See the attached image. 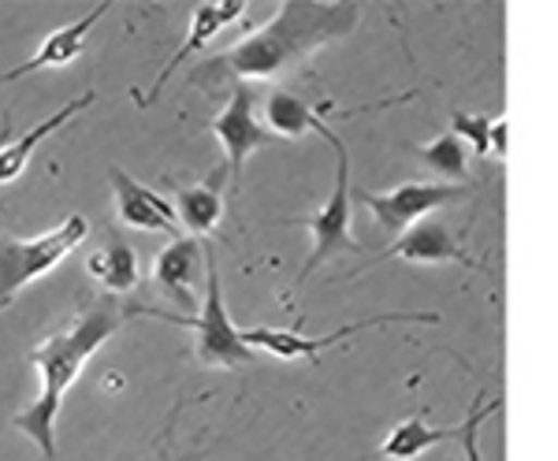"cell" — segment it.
I'll return each instance as SVG.
<instances>
[{
  "mask_svg": "<svg viewBox=\"0 0 558 461\" xmlns=\"http://www.w3.org/2000/svg\"><path fill=\"white\" fill-rule=\"evenodd\" d=\"M417 157H421V165L428 171H436L439 179H447V183H458V186L470 183V146H465L454 131L417 146Z\"/></svg>",
  "mask_w": 558,
  "mask_h": 461,
  "instance_id": "obj_19",
  "label": "cell"
},
{
  "mask_svg": "<svg viewBox=\"0 0 558 461\" xmlns=\"http://www.w3.org/2000/svg\"><path fill=\"white\" fill-rule=\"evenodd\" d=\"M149 316L157 320H168L175 328H191L197 342H194V354L202 365L213 368H242V365H254L257 350L242 339V331L231 324L228 305H223V287H220V268H216V253L205 246V305L197 316H175L165 310H149Z\"/></svg>",
  "mask_w": 558,
  "mask_h": 461,
  "instance_id": "obj_3",
  "label": "cell"
},
{
  "mask_svg": "<svg viewBox=\"0 0 558 461\" xmlns=\"http://www.w3.org/2000/svg\"><path fill=\"white\" fill-rule=\"evenodd\" d=\"M336 101L324 105H310L299 94H287V89H276V94L265 97V123L272 126L276 138H302L305 131H317L324 123L320 112H331Z\"/></svg>",
  "mask_w": 558,
  "mask_h": 461,
  "instance_id": "obj_17",
  "label": "cell"
},
{
  "mask_svg": "<svg viewBox=\"0 0 558 461\" xmlns=\"http://www.w3.org/2000/svg\"><path fill=\"white\" fill-rule=\"evenodd\" d=\"M89 234V223L83 216H68L60 228L38 234V239H12V234L0 231V313L15 302V294L23 287H31L34 279L68 260L71 253L83 246Z\"/></svg>",
  "mask_w": 558,
  "mask_h": 461,
  "instance_id": "obj_5",
  "label": "cell"
},
{
  "mask_svg": "<svg viewBox=\"0 0 558 461\" xmlns=\"http://www.w3.org/2000/svg\"><path fill=\"white\" fill-rule=\"evenodd\" d=\"M213 134L223 146V165L231 168V183L242 179V168H246L250 153L268 146V142L276 138V134L265 131L257 120V89L250 83L231 86V101L223 105V112L213 120Z\"/></svg>",
  "mask_w": 558,
  "mask_h": 461,
  "instance_id": "obj_8",
  "label": "cell"
},
{
  "mask_svg": "<svg viewBox=\"0 0 558 461\" xmlns=\"http://www.w3.org/2000/svg\"><path fill=\"white\" fill-rule=\"evenodd\" d=\"M138 313L149 316L146 305H128L112 294L86 298V305L71 316L68 328H60L57 336L38 342V347L26 354L41 376V395L26 405L12 424L26 439L38 442V450L45 458L57 454V417H60V405H64V395L71 391V384H75L78 373L86 368V361Z\"/></svg>",
  "mask_w": 558,
  "mask_h": 461,
  "instance_id": "obj_2",
  "label": "cell"
},
{
  "mask_svg": "<svg viewBox=\"0 0 558 461\" xmlns=\"http://www.w3.org/2000/svg\"><path fill=\"white\" fill-rule=\"evenodd\" d=\"M317 134L336 149V183H331L328 202H324L317 213L294 216L291 220V223H299V228H310L313 234V250H310V260L302 265L299 283H305V279L317 272V265H324L328 257H347V253L365 250L362 242L354 239V231H350V220H354V209H350V197H354L350 194V149L328 123H320Z\"/></svg>",
  "mask_w": 558,
  "mask_h": 461,
  "instance_id": "obj_4",
  "label": "cell"
},
{
  "mask_svg": "<svg viewBox=\"0 0 558 461\" xmlns=\"http://www.w3.org/2000/svg\"><path fill=\"white\" fill-rule=\"evenodd\" d=\"M357 15H362L357 4H305V0L279 4V12L260 31L197 63L194 86H216L220 78L265 83V78L283 75L320 45L347 38L357 26Z\"/></svg>",
  "mask_w": 558,
  "mask_h": 461,
  "instance_id": "obj_1",
  "label": "cell"
},
{
  "mask_svg": "<svg viewBox=\"0 0 558 461\" xmlns=\"http://www.w3.org/2000/svg\"><path fill=\"white\" fill-rule=\"evenodd\" d=\"M439 316L436 313H380V316H365V320H354V324H343V328H336L331 336H302V331H287V328H250L242 331V339L250 342L254 350H265V354H272L279 361H305V365H313L324 350L339 347V342L362 336L368 328H387V324H436Z\"/></svg>",
  "mask_w": 558,
  "mask_h": 461,
  "instance_id": "obj_6",
  "label": "cell"
},
{
  "mask_svg": "<svg viewBox=\"0 0 558 461\" xmlns=\"http://www.w3.org/2000/svg\"><path fill=\"white\" fill-rule=\"evenodd\" d=\"M380 257H402L410 265H465V268H481L488 272V265H481L476 257H470V250L462 246V239L454 234V228L439 216L413 223L407 234L395 239V246H387Z\"/></svg>",
  "mask_w": 558,
  "mask_h": 461,
  "instance_id": "obj_9",
  "label": "cell"
},
{
  "mask_svg": "<svg viewBox=\"0 0 558 461\" xmlns=\"http://www.w3.org/2000/svg\"><path fill=\"white\" fill-rule=\"evenodd\" d=\"M8 134H12V116H0V146H4V138H8Z\"/></svg>",
  "mask_w": 558,
  "mask_h": 461,
  "instance_id": "obj_23",
  "label": "cell"
},
{
  "mask_svg": "<svg viewBox=\"0 0 558 461\" xmlns=\"http://www.w3.org/2000/svg\"><path fill=\"white\" fill-rule=\"evenodd\" d=\"M246 0H220V4H197L194 8V15H191V31H186V41L179 45V52L172 60L165 63V68H160V75H157V83H153L149 89H146V97H142L138 105H153L160 97V89L168 86V78L175 75L179 68H183L186 60L191 57H197V52L205 49V45H209L216 34L223 31V26H231L235 20H242V15H246Z\"/></svg>",
  "mask_w": 558,
  "mask_h": 461,
  "instance_id": "obj_12",
  "label": "cell"
},
{
  "mask_svg": "<svg viewBox=\"0 0 558 461\" xmlns=\"http://www.w3.org/2000/svg\"><path fill=\"white\" fill-rule=\"evenodd\" d=\"M108 8H112V4H105V0H101V4L89 8L83 20H75V23L60 26V31H52L49 38L41 41V49L34 52L31 60L0 75V86H4V83H15V78H26V75H38V71H45V68H68L71 60H78V57H83V49H86L89 31H94V26L105 20Z\"/></svg>",
  "mask_w": 558,
  "mask_h": 461,
  "instance_id": "obj_13",
  "label": "cell"
},
{
  "mask_svg": "<svg viewBox=\"0 0 558 461\" xmlns=\"http://www.w3.org/2000/svg\"><path fill=\"white\" fill-rule=\"evenodd\" d=\"M108 183H112L116 216H120L123 228L160 231V234H172V239H179V213H175L172 202H165L160 194L146 190L123 168H108Z\"/></svg>",
  "mask_w": 558,
  "mask_h": 461,
  "instance_id": "obj_10",
  "label": "cell"
},
{
  "mask_svg": "<svg viewBox=\"0 0 558 461\" xmlns=\"http://www.w3.org/2000/svg\"><path fill=\"white\" fill-rule=\"evenodd\" d=\"M202 257L205 246L197 239H172L157 253V260H153V283L160 287V294H168L186 313L202 310V298H197Z\"/></svg>",
  "mask_w": 558,
  "mask_h": 461,
  "instance_id": "obj_11",
  "label": "cell"
},
{
  "mask_svg": "<svg viewBox=\"0 0 558 461\" xmlns=\"http://www.w3.org/2000/svg\"><path fill=\"white\" fill-rule=\"evenodd\" d=\"M451 131L465 146H473L476 157H492V120L481 112H454L451 116Z\"/></svg>",
  "mask_w": 558,
  "mask_h": 461,
  "instance_id": "obj_20",
  "label": "cell"
},
{
  "mask_svg": "<svg viewBox=\"0 0 558 461\" xmlns=\"http://www.w3.org/2000/svg\"><path fill=\"white\" fill-rule=\"evenodd\" d=\"M86 272L105 287V294H128L138 287V253H134L120 234L105 242L86 257Z\"/></svg>",
  "mask_w": 558,
  "mask_h": 461,
  "instance_id": "obj_16",
  "label": "cell"
},
{
  "mask_svg": "<svg viewBox=\"0 0 558 461\" xmlns=\"http://www.w3.org/2000/svg\"><path fill=\"white\" fill-rule=\"evenodd\" d=\"M502 410V399H484V395H476L470 417L462 421V442H465V461H481V428L484 421L495 417V413Z\"/></svg>",
  "mask_w": 558,
  "mask_h": 461,
  "instance_id": "obj_21",
  "label": "cell"
},
{
  "mask_svg": "<svg viewBox=\"0 0 558 461\" xmlns=\"http://www.w3.org/2000/svg\"><path fill=\"white\" fill-rule=\"evenodd\" d=\"M447 439H462V424H458V428H432L417 413V417L399 421L387 432V439L380 442V454L387 461H417L425 450L439 447V442H447Z\"/></svg>",
  "mask_w": 558,
  "mask_h": 461,
  "instance_id": "obj_18",
  "label": "cell"
},
{
  "mask_svg": "<svg viewBox=\"0 0 558 461\" xmlns=\"http://www.w3.org/2000/svg\"><path fill=\"white\" fill-rule=\"evenodd\" d=\"M507 116L492 120V157H507Z\"/></svg>",
  "mask_w": 558,
  "mask_h": 461,
  "instance_id": "obj_22",
  "label": "cell"
},
{
  "mask_svg": "<svg viewBox=\"0 0 558 461\" xmlns=\"http://www.w3.org/2000/svg\"><path fill=\"white\" fill-rule=\"evenodd\" d=\"M231 168L220 165L209 171L205 183H194V186H175V213H179V223H183L191 234H213L220 228L223 220V183H228Z\"/></svg>",
  "mask_w": 558,
  "mask_h": 461,
  "instance_id": "obj_14",
  "label": "cell"
},
{
  "mask_svg": "<svg viewBox=\"0 0 558 461\" xmlns=\"http://www.w3.org/2000/svg\"><path fill=\"white\" fill-rule=\"evenodd\" d=\"M473 190L470 186H444V183H402L387 194H368L357 190V202L368 205V213L376 216V223L387 234H407L413 223L428 220V213L444 209V205L465 202Z\"/></svg>",
  "mask_w": 558,
  "mask_h": 461,
  "instance_id": "obj_7",
  "label": "cell"
},
{
  "mask_svg": "<svg viewBox=\"0 0 558 461\" xmlns=\"http://www.w3.org/2000/svg\"><path fill=\"white\" fill-rule=\"evenodd\" d=\"M94 97H97V94H83V97H75V101L64 105V108H60V112H52L49 120H41L38 126H31V131H26L23 138L8 142V138H12V134H8L4 146H0V186L12 183V179H20V175H23V168L31 165L34 149H38L52 131H60V126H64L75 112H83V108L94 105Z\"/></svg>",
  "mask_w": 558,
  "mask_h": 461,
  "instance_id": "obj_15",
  "label": "cell"
}]
</instances>
